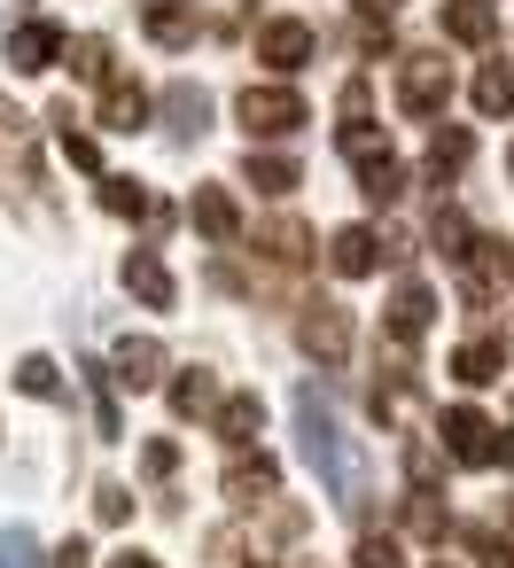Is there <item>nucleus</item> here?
<instances>
[{
  "mask_svg": "<svg viewBox=\"0 0 514 568\" xmlns=\"http://www.w3.org/2000/svg\"><path fill=\"white\" fill-rule=\"evenodd\" d=\"M296 436H304V459L327 483V498L343 514H366V467H359V452H351V436H343V420L320 389H296Z\"/></svg>",
  "mask_w": 514,
  "mask_h": 568,
  "instance_id": "obj_1",
  "label": "nucleus"
},
{
  "mask_svg": "<svg viewBox=\"0 0 514 568\" xmlns=\"http://www.w3.org/2000/svg\"><path fill=\"white\" fill-rule=\"evenodd\" d=\"M0 187H9L32 219L56 211V203H48V172H40V133H32V118L9 110V102H0Z\"/></svg>",
  "mask_w": 514,
  "mask_h": 568,
  "instance_id": "obj_2",
  "label": "nucleus"
},
{
  "mask_svg": "<svg viewBox=\"0 0 514 568\" xmlns=\"http://www.w3.org/2000/svg\"><path fill=\"white\" fill-rule=\"evenodd\" d=\"M444 102H452V63L436 48L397 55V110L405 118H444Z\"/></svg>",
  "mask_w": 514,
  "mask_h": 568,
  "instance_id": "obj_3",
  "label": "nucleus"
},
{
  "mask_svg": "<svg viewBox=\"0 0 514 568\" xmlns=\"http://www.w3.org/2000/svg\"><path fill=\"white\" fill-rule=\"evenodd\" d=\"M234 118L250 125V141H289V133H304V125H312V110H304V94H296V87H242Z\"/></svg>",
  "mask_w": 514,
  "mask_h": 568,
  "instance_id": "obj_4",
  "label": "nucleus"
},
{
  "mask_svg": "<svg viewBox=\"0 0 514 568\" xmlns=\"http://www.w3.org/2000/svg\"><path fill=\"white\" fill-rule=\"evenodd\" d=\"M506 273H514L506 242L475 234V242H467V257H460V304H467V312H491V296L506 288Z\"/></svg>",
  "mask_w": 514,
  "mask_h": 568,
  "instance_id": "obj_5",
  "label": "nucleus"
},
{
  "mask_svg": "<svg viewBox=\"0 0 514 568\" xmlns=\"http://www.w3.org/2000/svg\"><path fill=\"white\" fill-rule=\"evenodd\" d=\"M436 436H444V452H452L460 467H498V420H483L475 405H452V413L436 420Z\"/></svg>",
  "mask_w": 514,
  "mask_h": 568,
  "instance_id": "obj_6",
  "label": "nucleus"
},
{
  "mask_svg": "<svg viewBox=\"0 0 514 568\" xmlns=\"http://www.w3.org/2000/svg\"><path fill=\"white\" fill-rule=\"evenodd\" d=\"M320 55V32L304 24V17H265L258 24V63H273V71H304Z\"/></svg>",
  "mask_w": 514,
  "mask_h": 568,
  "instance_id": "obj_7",
  "label": "nucleus"
},
{
  "mask_svg": "<svg viewBox=\"0 0 514 568\" xmlns=\"http://www.w3.org/2000/svg\"><path fill=\"white\" fill-rule=\"evenodd\" d=\"M296 343H304L320 366H343V358H351V312H343V304H327V296H320V304H304Z\"/></svg>",
  "mask_w": 514,
  "mask_h": 568,
  "instance_id": "obj_8",
  "label": "nucleus"
},
{
  "mask_svg": "<svg viewBox=\"0 0 514 568\" xmlns=\"http://www.w3.org/2000/svg\"><path fill=\"white\" fill-rule=\"evenodd\" d=\"M219 490H226V506H265V498L281 490V467H273L265 452H234L226 475H219Z\"/></svg>",
  "mask_w": 514,
  "mask_h": 568,
  "instance_id": "obj_9",
  "label": "nucleus"
},
{
  "mask_svg": "<svg viewBox=\"0 0 514 568\" xmlns=\"http://www.w3.org/2000/svg\"><path fill=\"white\" fill-rule=\"evenodd\" d=\"M141 24H149V40L172 48V55L203 40V9H195V0H141Z\"/></svg>",
  "mask_w": 514,
  "mask_h": 568,
  "instance_id": "obj_10",
  "label": "nucleus"
},
{
  "mask_svg": "<svg viewBox=\"0 0 514 568\" xmlns=\"http://www.w3.org/2000/svg\"><path fill=\"white\" fill-rule=\"evenodd\" d=\"M110 382H118V389H157V382H164V343H157V335H125V343L110 351Z\"/></svg>",
  "mask_w": 514,
  "mask_h": 568,
  "instance_id": "obj_11",
  "label": "nucleus"
},
{
  "mask_svg": "<svg viewBox=\"0 0 514 568\" xmlns=\"http://www.w3.org/2000/svg\"><path fill=\"white\" fill-rule=\"evenodd\" d=\"M63 48H71V40H63L56 24H17V32H9V71L40 79V71H48V63H56Z\"/></svg>",
  "mask_w": 514,
  "mask_h": 568,
  "instance_id": "obj_12",
  "label": "nucleus"
},
{
  "mask_svg": "<svg viewBox=\"0 0 514 568\" xmlns=\"http://www.w3.org/2000/svg\"><path fill=\"white\" fill-rule=\"evenodd\" d=\"M102 125H110V133H141V125H149V94H141V79H125V71L102 79Z\"/></svg>",
  "mask_w": 514,
  "mask_h": 568,
  "instance_id": "obj_13",
  "label": "nucleus"
},
{
  "mask_svg": "<svg viewBox=\"0 0 514 568\" xmlns=\"http://www.w3.org/2000/svg\"><path fill=\"white\" fill-rule=\"evenodd\" d=\"M164 125H172V141H203V133H211V94H203L195 79L164 87Z\"/></svg>",
  "mask_w": 514,
  "mask_h": 568,
  "instance_id": "obj_14",
  "label": "nucleus"
},
{
  "mask_svg": "<svg viewBox=\"0 0 514 568\" xmlns=\"http://www.w3.org/2000/svg\"><path fill=\"white\" fill-rule=\"evenodd\" d=\"M382 250H390V242H382L374 226H343V234L327 242V265H335L343 281H366V273L382 265Z\"/></svg>",
  "mask_w": 514,
  "mask_h": 568,
  "instance_id": "obj_15",
  "label": "nucleus"
},
{
  "mask_svg": "<svg viewBox=\"0 0 514 568\" xmlns=\"http://www.w3.org/2000/svg\"><path fill=\"white\" fill-rule=\"evenodd\" d=\"M429 312H436V296H429L421 281H405V288L390 296V320H382V327H390V343H397V351H413V343L429 335Z\"/></svg>",
  "mask_w": 514,
  "mask_h": 568,
  "instance_id": "obj_16",
  "label": "nucleus"
},
{
  "mask_svg": "<svg viewBox=\"0 0 514 568\" xmlns=\"http://www.w3.org/2000/svg\"><path fill=\"white\" fill-rule=\"evenodd\" d=\"M125 288H133L149 312H172V304H180V288H172V273H164L157 250H133V257H125Z\"/></svg>",
  "mask_w": 514,
  "mask_h": 568,
  "instance_id": "obj_17",
  "label": "nucleus"
},
{
  "mask_svg": "<svg viewBox=\"0 0 514 568\" xmlns=\"http://www.w3.org/2000/svg\"><path fill=\"white\" fill-rule=\"evenodd\" d=\"M211 420H219V436H226L234 452H250V444H258V428H265V397H258V389H234V397H219V413H211Z\"/></svg>",
  "mask_w": 514,
  "mask_h": 568,
  "instance_id": "obj_18",
  "label": "nucleus"
},
{
  "mask_svg": "<svg viewBox=\"0 0 514 568\" xmlns=\"http://www.w3.org/2000/svg\"><path fill=\"white\" fill-rule=\"evenodd\" d=\"M444 40L491 48V40H498V9H491V0H452V9H444Z\"/></svg>",
  "mask_w": 514,
  "mask_h": 568,
  "instance_id": "obj_19",
  "label": "nucleus"
},
{
  "mask_svg": "<svg viewBox=\"0 0 514 568\" xmlns=\"http://www.w3.org/2000/svg\"><path fill=\"white\" fill-rule=\"evenodd\" d=\"M467 156H475V133H467V125H436V141H429V180L452 187V180L467 172Z\"/></svg>",
  "mask_w": 514,
  "mask_h": 568,
  "instance_id": "obj_20",
  "label": "nucleus"
},
{
  "mask_svg": "<svg viewBox=\"0 0 514 568\" xmlns=\"http://www.w3.org/2000/svg\"><path fill=\"white\" fill-rule=\"evenodd\" d=\"M188 219L211 234V242H234L242 234V203L226 195V187H195V203H188Z\"/></svg>",
  "mask_w": 514,
  "mask_h": 568,
  "instance_id": "obj_21",
  "label": "nucleus"
},
{
  "mask_svg": "<svg viewBox=\"0 0 514 568\" xmlns=\"http://www.w3.org/2000/svg\"><path fill=\"white\" fill-rule=\"evenodd\" d=\"M452 374H460L467 389L498 382V374H506V343H498V335H475V343H460V351H452Z\"/></svg>",
  "mask_w": 514,
  "mask_h": 568,
  "instance_id": "obj_22",
  "label": "nucleus"
},
{
  "mask_svg": "<svg viewBox=\"0 0 514 568\" xmlns=\"http://www.w3.org/2000/svg\"><path fill=\"white\" fill-rule=\"evenodd\" d=\"M258 250H265L281 273H296V265L312 257V234H304V219H273V226H258Z\"/></svg>",
  "mask_w": 514,
  "mask_h": 568,
  "instance_id": "obj_23",
  "label": "nucleus"
},
{
  "mask_svg": "<svg viewBox=\"0 0 514 568\" xmlns=\"http://www.w3.org/2000/svg\"><path fill=\"white\" fill-rule=\"evenodd\" d=\"M475 110L483 118H514V55H491L475 71Z\"/></svg>",
  "mask_w": 514,
  "mask_h": 568,
  "instance_id": "obj_24",
  "label": "nucleus"
},
{
  "mask_svg": "<svg viewBox=\"0 0 514 568\" xmlns=\"http://www.w3.org/2000/svg\"><path fill=\"white\" fill-rule=\"evenodd\" d=\"M242 180H250L258 195H296V187H304V172H296V156H258V149L242 156Z\"/></svg>",
  "mask_w": 514,
  "mask_h": 568,
  "instance_id": "obj_25",
  "label": "nucleus"
},
{
  "mask_svg": "<svg viewBox=\"0 0 514 568\" xmlns=\"http://www.w3.org/2000/svg\"><path fill=\"white\" fill-rule=\"evenodd\" d=\"M359 195H366L374 211H390V203L405 195V164H397V149H390V156H366V164H359Z\"/></svg>",
  "mask_w": 514,
  "mask_h": 568,
  "instance_id": "obj_26",
  "label": "nucleus"
},
{
  "mask_svg": "<svg viewBox=\"0 0 514 568\" xmlns=\"http://www.w3.org/2000/svg\"><path fill=\"white\" fill-rule=\"evenodd\" d=\"M102 211H110V219H164V203H157L141 180H125V172L102 180Z\"/></svg>",
  "mask_w": 514,
  "mask_h": 568,
  "instance_id": "obj_27",
  "label": "nucleus"
},
{
  "mask_svg": "<svg viewBox=\"0 0 514 568\" xmlns=\"http://www.w3.org/2000/svg\"><path fill=\"white\" fill-rule=\"evenodd\" d=\"M164 397H172V413H180V420H195V413H219V382H211L203 366L172 374V389H164Z\"/></svg>",
  "mask_w": 514,
  "mask_h": 568,
  "instance_id": "obj_28",
  "label": "nucleus"
},
{
  "mask_svg": "<svg viewBox=\"0 0 514 568\" xmlns=\"http://www.w3.org/2000/svg\"><path fill=\"white\" fill-rule=\"evenodd\" d=\"M56 149L79 164V172H102V149H94V133H79V118H71V102H56Z\"/></svg>",
  "mask_w": 514,
  "mask_h": 568,
  "instance_id": "obj_29",
  "label": "nucleus"
},
{
  "mask_svg": "<svg viewBox=\"0 0 514 568\" xmlns=\"http://www.w3.org/2000/svg\"><path fill=\"white\" fill-rule=\"evenodd\" d=\"M17 389H24V397H40V405H63V397H71V389H63V374H56V358H40V351H32V358H17Z\"/></svg>",
  "mask_w": 514,
  "mask_h": 568,
  "instance_id": "obj_30",
  "label": "nucleus"
},
{
  "mask_svg": "<svg viewBox=\"0 0 514 568\" xmlns=\"http://www.w3.org/2000/svg\"><path fill=\"white\" fill-rule=\"evenodd\" d=\"M460 545L475 552V568H514V537H506V529H491V521H467V529H460Z\"/></svg>",
  "mask_w": 514,
  "mask_h": 568,
  "instance_id": "obj_31",
  "label": "nucleus"
},
{
  "mask_svg": "<svg viewBox=\"0 0 514 568\" xmlns=\"http://www.w3.org/2000/svg\"><path fill=\"white\" fill-rule=\"evenodd\" d=\"M429 242H436L444 257H467V242H475V226H467V211H452V203H436V211H429Z\"/></svg>",
  "mask_w": 514,
  "mask_h": 568,
  "instance_id": "obj_32",
  "label": "nucleus"
},
{
  "mask_svg": "<svg viewBox=\"0 0 514 568\" xmlns=\"http://www.w3.org/2000/svg\"><path fill=\"white\" fill-rule=\"evenodd\" d=\"M71 71H79V79H94V87H102V79H110V71H118V55H110V40H71Z\"/></svg>",
  "mask_w": 514,
  "mask_h": 568,
  "instance_id": "obj_33",
  "label": "nucleus"
},
{
  "mask_svg": "<svg viewBox=\"0 0 514 568\" xmlns=\"http://www.w3.org/2000/svg\"><path fill=\"white\" fill-rule=\"evenodd\" d=\"M351 568H405V545H397V537H382V529H366V537H359V552H351Z\"/></svg>",
  "mask_w": 514,
  "mask_h": 568,
  "instance_id": "obj_34",
  "label": "nucleus"
},
{
  "mask_svg": "<svg viewBox=\"0 0 514 568\" xmlns=\"http://www.w3.org/2000/svg\"><path fill=\"white\" fill-rule=\"evenodd\" d=\"M0 568H40V537L17 521V529H0Z\"/></svg>",
  "mask_w": 514,
  "mask_h": 568,
  "instance_id": "obj_35",
  "label": "nucleus"
},
{
  "mask_svg": "<svg viewBox=\"0 0 514 568\" xmlns=\"http://www.w3.org/2000/svg\"><path fill=\"white\" fill-rule=\"evenodd\" d=\"M405 521H413L421 537H444V506H436V490H405Z\"/></svg>",
  "mask_w": 514,
  "mask_h": 568,
  "instance_id": "obj_36",
  "label": "nucleus"
},
{
  "mask_svg": "<svg viewBox=\"0 0 514 568\" xmlns=\"http://www.w3.org/2000/svg\"><path fill=\"white\" fill-rule=\"evenodd\" d=\"M359 55H390V17L359 9Z\"/></svg>",
  "mask_w": 514,
  "mask_h": 568,
  "instance_id": "obj_37",
  "label": "nucleus"
},
{
  "mask_svg": "<svg viewBox=\"0 0 514 568\" xmlns=\"http://www.w3.org/2000/svg\"><path fill=\"white\" fill-rule=\"evenodd\" d=\"M141 467H149V483H172V467H180V444H172V436H157V444L141 452Z\"/></svg>",
  "mask_w": 514,
  "mask_h": 568,
  "instance_id": "obj_38",
  "label": "nucleus"
},
{
  "mask_svg": "<svg viewBox=\"0 0 514 568\" xmlns=\"http://www.w3.org/2000/svg\"><path fill=\"white\" fill-rule=\"evenodd\" d=\"M405 467H413V490H436V475H444V459H436L429 444H413V452H405Z\"/></svg>",
  "mask_w": 514,
  "mask_h": 568,
  "instance_id": "obj_39",
  "label": "nucleus"
},
{
  "mask_svg": "<svg viewBox=\"0 0 514 568\" xmlns=\"http://www.w3.org/2000/svg\"><path fill=\"white\" fill-rule=\"evenodd\" d=\"M94 514H102V521H125V514H133V490H125V483H102V490H94Z\"/></svg>",
  "mask_w": 514,
  "mask_h": 568,
  "instance_id": "obj_40",
  "label": "nucleus"
},
{
  "mask_svg": "<svg viewBox=\"0 0 514 568\" xmlns=\"http://www.w3.org/2000/svg\"><path fill=\"white\" fill-rule=\"evenodd\" d=\"M48 568H87V545H79V537H71V545H56V560H48Z\"/></svg>",
  "mask_w": 514,
  "mask_h": 568,
  "instance_id": "obj_41",
  "label": "nucleus"
},
{
  "mask_svg": "<svg viewBox=\"0 0 514 568\" xmlns=\"http://www.w3.org/2000/svg\"><path fill=\"white\" fill-rule=\"evenodd\" d=\"M110 568H164V560H157V552H118Z\"/></svg>",
  "mask_w": 514,
  "mask_h": 568,
  "instance_id": "obj_42",
  "label": "nucleus"
},
{
  "mask_svg": "<svg viewBox=\"0 0 514 568\" xmlns=\"http://www.w3.org/2000/svg\"><path fill=\"white\" fill-rule=\"evenodd\" d=\"M498 467H514V420L498 428Z\"/></svg>",
  "mask_w": 514,
  "mask_h": 568,
  "instance_id": "obj_43",
  "label": "nucleus"
},
{
  "mask_svg": "<svg viewBox=\"0 0 514 568\" xmlns=\"http://www.w3.org/2000/svg\"><path fill=\"white\" fill-rule=\"evenodd\" d=\"M359 9H374V17H390V9H397V0H359Z\"/></svg>",
  "mask_w": 514,
  "mask_h": 568,
  "instance_id": "obj_44",
  "label": "nucleus"
},
{
  "mask_svg": "<svg viewBox=\"0 0 514 568\" xmlns=\"http://www.w3.org/2000/svg\"><path fill=\"white\" fill-rule=\"evenodd\" d=\"M506 172H514V149H506Z\"/></svg>",
  "mask_w": 514,
  "mask_h": 568,
  "instance_id": "obj_45",
  "label": "nucleus"
},
{
  "mask_svg": "<svg viewBox=\"0 0 514 568\" xmlns=\"http://www.w3.org/2000/svg\"><path fill=\"white\" fill-rule=\"evenodd\" d=\"M436 568H444V560H436Z\"/></svg>",
  "mask_w": 514,
  "mask_h": 568,
  "instance_id": "obj_46",
  "label": "nucleus"
}]
</instances>
